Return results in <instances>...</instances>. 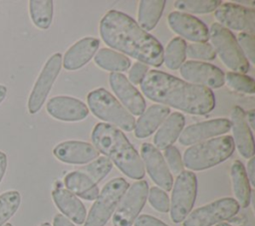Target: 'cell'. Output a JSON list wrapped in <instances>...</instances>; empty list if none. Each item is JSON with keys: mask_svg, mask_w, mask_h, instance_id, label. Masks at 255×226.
Instances as JSON below:
<instances>
[{"mask_svg": "<svg viewBox=\"0 0 255 226\" xmlns=\"http://www.w3.org/2000/svg\"><path fill=\"white\" fill-rule=\"evenodd\" d=\"M100 34L108 46L142 64L160 67L163 63V48L159 41L124 12L108 11L101 19Z\"/></svg>", "mask_w": 255, "mask_h": 226, "instance_id": "cell-1", "label": "cell"}, {"mask_svg": "<svg viewBox=\"0 0 255 226\" xmlns=\"http://www.w3.org/2000/svg\"><path fill=\"white\" fill-rule=\"evenodd\" d=\"M139 85L147 99L190 114H206L215 107V97L210 89L161 71H148Z\"/></svg>", "mask_w": 255, "mask_h": 226, "instance_id": "cell-2", "label": "cell"}, {"mask_svg": "<svg viewBox=\"0 0 255 226\" xmlns=\"http://www.w3.org/2000/svg\"><path fill=\"white\" fill-rule=\"evenodd\" d=\"M95 148L108 157L125 175L140 180L145 173L142 160L124 132L109 123H97L91 134Z\"/></svg>", "mask_w": 255, "mask_h": 226, "instance_id": "cell-3", "label": "cell"}, {"mask_svg": "<svg viewBox=\"0 0 255 226\" xmlns=\"http://www.w3.org/2000/svg\"><path fill=\"white\" fill-rule=\"evenodd\" d=\"M235 145L230 135L203 140L189 146L183 154V166L190 170H205L229 158Z\"/></svg>", "mask_w": 255, "mask_h": 226, "instance_id": "cell-4", "label": "cell"}, {"mask_svg": "<svg viewBox=\"0 0 255 226\" xmlns=\"http://www.w3.org/2000/svg\"><path fill=\"white\" fill-rule=\"evenodd\" d=\"M87 101L89 109L98 118L126 131L133 129L135 120L132 114L107 90L101 88L90 92Z\"/></svg>", "mask_w": 255, "mask_h": 226, "instance_id": "cell-5", "label": "cell"}, {"mask_svg": "<svg viewBox=\"0 0 255 226\" xmlns=\"http://www.w3.org/2000/svg\"><path fill=\"white\" fill-rule=\"evenodd\" d=\"M208 35L215 53L218 54L227 68L239 74H245L249 71V62L230 30L218 23H213L208 29Z\"/></svg>", "mask_w": 255, "mask_h": 226, "instance_id": "cell-6", "label": "cell"}, {"mask_svg": "<svg viewBox=\"0 0 255 226\" xmlns=\"http://www.w3.org/2000/svg\"><path fill=\"white\" fill-rule=\"evenodd\" d=\"M128 188V183L123 177L110 180L99 193L92 205L84 226H104L114 214L122 197Z\"/></svg>", "mask_w": 255, "mask_h": 226, "instance_id": "cell-7", "label": "cell"}, {"mask_svg": "<svg viewBox=\"0 0 255 226\" xmlns=\"http://www.w3.org/2000/svg\"><path fill=\"white\" fill-rule=\"evenodd\" d=\"M197 178L190 170L180 172L172 184L169 201L170 218L173 223L182 222L190 213L196 198Z\"/></svg>", "mask_w": 255, "mask_h": 226, "instance_id": "cell-8", "label": "cell"}, {"mask_svg": "<svg viewBox=\"0 0 255 226\" xmlns=\"http://www.w3.org/2000/svg\"><path fill=\"white\" fill-rule=\"evenodd\" d=\"M239 208L234 198H220L191 211L183 220L182 226H212L233 217Z\"/></svg>", "mask_w": 255, "mask_h": 226, "instance_id": "cell-9", "label": "cell"}, {"mask_svg": "<svg viewBox=\"0 0 255 226\" xmlns=\"http://www.w3.org/2000/svg\"><path fill=\"white\" fill-rule=\"evenodd\" d=\"M148 192L145 180H138L130 185L122 197L113 214L114 226H131L143 208Z\"/></svg>", "mask_w": 255, "mask_h": 226, "instance_id": "cell-10", "label": "cell"}, {"mask_svg": "<svg viewBox=\"0 0 255 226\" xmlns=\"http://www.w3.org/2000/svg\"><path fill=\"white\" fill-rule=\"evenodd\" d=\"M62 67V55L55 53L45 63L28 99V111L31 114L38 113L43 107L53 84Z\"/></svg>", "mask_w": 255, "mask_h": 226, "instance_id": "cell-11", "label": "cell"}, {"mask_svg": "<svg viewBox=\"0 0 255 226\" xmlns=\"http://www.w3.org/2000/svg\"><path fill=\"white\" fill-rule=\"evenodd\" d=\"M214 17L221 26L226 29L241 31L254 35L255 33V11L253 9L234 4H220L214 11Z\"/></svg>", "mask_w": 255, "mask_h": 226, "instance_id": "cell-12", "label": "cell"}, {"mask_svg": "<svg viewBox=\"0 0 255 226\" xmlns=\"http://www.w3.org/2000/svg\"><path fill=\"white\" fill-rule=\"evenodd\" d=\"M140 158L151 180L165 191L172 188L173 178L160 151L152 144L144 142L140 146Z\"/></svg>", "mask_w": 255, "mask_h": 226, "instance_id": "cell-13", "label": "cell"}, {"mask_svg": "<svg viewBox=\"0 0 255 226\" xmlns=\"http://www.w3.org/2000/svg\"><path fill=\"white\" fill-rule=\"evenodd\" d=\"M180 75L188 83L208 89H218L224 84V73L216 66L197 61H187L180 67Z\"/></svg>", "mask_w": 255, "mask_h": 226, "instance_id": "cell-14", "label": "cell"}, {"mask_svg": "<svg viewBox=\"0 0 255 226\" xmlns=\"http://www.w3.org/2000/svg\"><path fill=\"white\" fill-rule=\"evenodd\" d=\"M168 25L177 35L194 43H206L209 40L207 26L198 18L183 12L172 11L168 15Z\"/></svg>", "mask_w": 255, "mask_h": 226, "instance_id": "cell-15", "label": "cell"}, {"mask_svg": "<svg viewBox=\"0 0 255 226\" xmlns=\"http://www.w3.org/2000/svg\"><path fill=\"white\" fill-rule=\"evenodd\" d=\"M109 82L113 92L131 114L140 115L145 110V102L141 94L130 84L128 78L121 73H111Z\"/></svg>", "mask_w": 255, "mask_h": 226, "instance_id": "cell-16", "label": "cell"}, {"mask_svg": "<svg viewBox=\"0 0 255 226\" xmlns=\"http://www.w3.org/2000/svg\"><path fill=\"white\" fill-rule=\"evenodd\" d=\"M231 127L228 118H214L188 125L181 131L178 141L182 145H192L207 138L227 132Z\"/></svg>", "mask_w": 255, "mask_h": 226, "instance_id": "cell-17", "label": "cell"}, {"mask_svg": "<svg viewBox=\"0 0 255 226\" xmlns=\"http://www.w3.org/2000/svg\"><path fill=\"white\" fill-rule=\"evenodd\" d=\"M47 113L63 121H79L88 116L89 109L80 100L72 97L58 96L51 98L46 106Z\"/></svg>", "mask_w": 255, "mask_h": 226, "instance_id": "cell-18", "label": "cell"}, {"mask_svg": "<svg viewBox=\"0 0 255 226\" xmlns=\"http://www.w3.org/2000/svg\"><path fill=\"white\" fill-rule=\"evenodd\" d=\"M57 159L69 164H85L100 156V152L91 143L67 140L57 144L53 149Z\"/></svg>", "mask_w": 255, "mask_h": 226, "instance_id": "cell-19", "label": "cell"}, {"mask_svg": "<svg viewBox=\"0 0 255 226\" xmlns=\"http://www.w3.org/2000/svg\"><path fill=\"white\" fill-rule=\"evenodd\" d=\"M231 127L233 131V142L239 153L244 158L254 155V141L252 131L246 121L245 112L239 106H235L231 112Z\"/></svg>", "mask_w": 255, "mask_h": 226, "instance_id": "cell-20", "label": "cell"}, {"mask_svg": "<svg viewBox=\"0 0 255 226\" xmlns=\"http://www.w3.org/2000/svg\"><path fill=\"white\" fill-rule=\"evenodd\" d=\"M100 41L94 37H86L71 46L62 59L64 68L68 71H75L85 66L97 53Z\"/></svg>", "mask_w": 255, "mask_h": 226, "instance_id": "cell-21", "label": "cell"}, {"mask_svg": "<svg viewBox=\"0 0 255 226\" xmlns=\"http://www.w3.org/2000/svg\"><path fill=\"white\" fill-rule=\"evenodd\" d=\"M52 198L58 209L69 220L76 224H83L87 217V211L83 202L69 190L57 187L52 191Z\"/></svg>", "mask_w": 255, "mask_h": 226, "instance_id": "cell-22", "label": "cell"}, {"mask_svg": "<svg viewBox=\"0 0 255 226\" xmlns=\"http://www.w3.org/2000/svg\"><path fill=\"white\" fill-rule=\"evenodd\" d=\"M169 109L162 105H152L145 109L134 123L133 131L137 138H145L153 133L169 115Z\"/></svg>", "mask_w": 255, "mask_h": 226, "instance_id": "cell-23", "label": "cell"}, {"mask_svg": "<svg viewBox=\"0 0 255 226\" xmlns=\"http://www.w3.org/2000/svg\"><path fill=\"white\" fill-rule=\"evenodd\" d=\"M185 118L180 113H172L169 114L163 122L159 125L157 131L153 136V143L158 150H164L171 146L175 140L179 137Z\"/></svg>", "mask_w": 255, "mask_h": 226, "instance_id": "cell-24", "label": "cell"}, {"mask_svg": "<svg viewBox=\"0 0 255 226\" xmlns=\"http://www.w3.org/2000/svg\"><path fill=\"white\" fill-rule=\"evenodd\" d=\"M64 182L67 190L85 200L93 201L100 193L98 185L80 170L69 172L65 176Z\"/></svg>", "mask_w": 255, "mask_h": 226, "instance_id": "cell-25", "label": "cell"}, {"mask_svg": "<svg viewBox=\"0 0 255 226\" xmlns=\"http://www.w3.org/2000/svg\"><path fill=\"white\" fill-rule=\"evenodd\" d=\"M230 176L232 181L233 192L236 197L235 200L237 201L240 207H248L251 199V186L246 174V169L241 161L235 160L232 163Z\"/></svg>", "mask_w": 255, "mask_h": 226, "instance_id": "cell-26", "label": "cell"}, {"mask_svg": "<svg viewBox=\"0 0 255 226\" xmlns=\"http://www.w3.org/2000/svg\"><path fill=\"white\" fill-rule=\"evenodd\" d=\"M165 6L164 0H141L137 11L138 26L145 32L152 30L159 21Z\"/></svg>", "mask_w": 255, "mask_h": 226, "instance_id": "cell-27", "label": "cell"}, {"mask_svg": "<svg viewBox=\"0 0 255 226\" xmlns=\"http://www.w3.org/2000/svg\"><path fill=\"white\" fill-rule=\"evenodd\" d=\"M95 63L112 73L125 72L130 67V61L127 56L108 48H103L96 53Z\"/></svg>", "mask_w": 255, "mask_h": 226, "instance_id": "cell-28", "label": "cell"}, {"mask_svg": "<svg viewBox=\"0 0 255 226\" xmlns=\"http://www.w3.org/2000/svg\"><path fill=\"white\" fill-rule=\"evenodd\" d=\"M29 12L33 24L39 29L46 30L50 27L53 19V1L31 0L29 1Z\"/></svg>", "mask_w": 255, "mask_h": 226, "instance_id": "cell-29", "label": "cell"}, {"mask_svg": "<svg viewBox=\"0 0 255 226\" xmlns=\"http://www.w3.org/2000/svg\"><path fill=\"white\" fill-rule=\"evenodd\" d=\"M186 42L180 38H173L163 52V63L166 68L176 70L182 66L186 58Z\"/></svg>", "mask_w": 255, "mask_h": 226, "instance_id": "cell-30", "label": "cell"}, {"mask_svg": "<svg viewBox=\"0 0 255 226\" xmlns=\"http://www.w3.org/2000/svg\"><path fill=\"white\" fill-rule=\"evenodd\" d=\"M220 4L219 0H179L174 2V7L178 12L187 14H206L215 11Z\"/></svg>", "mask_w": 255, "mask_h": 226, "instance_id": "cell-31", "label": "cell"}, {"mask_svg": "<svg viewBox=\"0 0 255 226\" xmlns=\"http://www.w3.org/2000/svg\"><path fill=\"white\" fill-rule=\"evenodd\" d=\"M21 204V195L17 190H9L0 194V226L16 213Z\"/></svg>", "mask_w": 255, "mask_h": 226, "instance_id": "cell-32", "label": "cell"}, {"mask_svg": "<svg viewBox=\"0 0 255 226\" xmlns=\"http://www.w3.org/2000/svg\"><path fill=\"white\" fill-rule=\"evenodd\" d=\"M113 163L106 156H99L92 162L82 167L80 171L84 172L94 183L101 182L112 170Z\"/></svg>", "mask_w": 255, "mask_h": 226, "instance_id": "cell-33", "label": "cell"}, {"mask_svg": "<svg viewBox=\"0 0 255 226\" xmlns=\"http://www.w3.org/2000/svg\"><path fill=\"white\" fill-rule=\"evenodd\" d=\"M224 83H226L228 88L238 93L253 95L255 92L254 80L244 74L228 72L224 75Z\"/></svg>", "mask_w": 255, "mask_h": 226, "instance_id": "cell-34", "label": "cell"}, {"mask_svg": "<svg viewBox=\"0 0 255 226\" xmlns=\"http://www.w3.org/2000/svg\"><path fill=\"white\" fill-rule=\"evenodd\" d=\"M186 56L190 59L210 61L215 59L216 53L212 45L208 43H193L186 45Z\"/></svg>", "mask_w": 255, "mask_h": 226, "instance_id": "cell-35", "label": "cell"}, {"mask_svg": "<svg viewBox=\"0 0 255 226\" xmlns=\"http://www.w3.org/2000/svg\"><path fill=\"white\" fill-rule=\"evenodd\" d=\"M147 199L150 204L155 210L166 213L169 211V198L168 195L164 190L159 187L153 186L147 192Z\"/></svg>", "mask_w": 255, "mask_h": 226, "instance_id": "cell-36", "label": "cell"}, {"mask_svg": "<svg viewBox=\"0 0 255 226\" xmlns=\"http://www.w3.org/2000/svg\"><path fill=\"white\" fill-rule=\"evenodd\" d=\"M163 158L167 164L168 169L174 174H179L183 171V162L179 150L175 146H169L164 149Z\"/></svg>", "mask_w": 255, "mask_h": 226, "instance_id": "cell-37", "label": "cell"}, {"mask_svg": "<svg viewBox=\"0 0 255 226\" xmlns=\"http://www.w3.org/2000/svg\"><path fill=\"white\" fill-rule=\"evenodd\" d=\"M237 43L246 57L250 62H255V39L254 35L248 33H240L237 37Z\"/></svg>", "mask_w": 255, "mask_h": 226, "instance_id": "cell-38", "label": "cell"}, {"mask_svg": "<svg viewBox=\"0 0 255 226\" xmlns=\"http://www.w3.org/2000/svg\"><path fill=\"white\" fill-rule=\"evenodd\" d=\"M148 72V67L140 62L134 63L128 71V82L133 85H139Z\"/></svg>", "mask_w": 255, "mask_h": 226, "instance_id": "cell-39", "label": "cell"}, {"mask_svg": "<svg viewBox=\"0 0 255 226\" xmlns=\"http://www.w3.org/2000/svg\"><path fill=\"white\" fill-rule=\"evenodd\" d=\"M132 225L133 226H167L161 220L147 214H142L137 216Z\"/></svg>", "mask_w": 255, "mask_h": 226, "instance_id": "cell-40", "label": "cell"}, {"mask_svg": "<svg viewBox=\"0 0 255 226\" xmlns=\"http://www.w3.org/2000/svg\"><path fill=\"white\" fill-rule=\"evenodd\" d=\"M247 177L249 179L250 185H255V158L251 157L247 164V171H246Z\"/></svg>", "mask_w": 255, "mask_h": 226, "instance_id": "cell-41", "label": "cell"}, {"mask_svg": "<svg viewBox=\"0 0 255 226\" xmlns=\"http://www.w3.org/2000/svg\"><path fill=\"white\" fill-rule=\"evenodd\" d=\"M53 226H75L71 220H69L63 214H56L53 218Z\"/></svg>", "mask_w": 255, "mask_h": 226, "instance_id": "cell-42", "label": "cell"}, {"mask_svg": "<svg viewBox=\"0 0 255 226\" xmlns=\"http://www.w3.org/2000/svg\"><path fill=\"white\" fill-rule=\"evenodd\" d=\"M7 168V155L5 152L0 150V183L5 175Z\"/></svg>", "mask_w": 255, "mask_h": 226, "instance_id": "cell-43", "label": "cell"}, {"mask_svg": "<svg viewBox=\"0 0 255 226\" xmlns=\"http://www.w3.org/2000/svg\"><path fill=\"white\" fill-rule=\"evenodd\" d=\"M245 118H246V121L249 125V127H251V129H254L255 128V112L254 110H250L249 112H247V113H245Z\"/></svg>", "mask_w": 255, "mask_h": 226, "instance_id": "cell-44", "label": "cell"}, {"mask_svg": "<svg viewBox=\"0 0 255 226\" xmlns=\"http://www.w3.org/2000/svg\"><path fill=\"white\" fill-rule=\"evenodd\" d=\"M7 96V88L4 85L0 84V104L5 100Z\"/></svg>", "mask_w": 255, "mask_h": 226, "instance_id": "cell-45", "label": "cell"}, {"mask_svg": "<svg viewBox=\"0 0 255 226\" xmlns=\"http://www.w3.org/2000/svg\"><path fill=\"white\" fill-rule=\"evenodd\" d=\"M215 226H231V225H229V224H228V223H226V222H221V223L216 224Z\"/></svg>", "mask_w": 255, "mask_h": 226, "instance_id": "cell-46", "label": "cell"}, {"mask_svg": "<svg viewBox=\"0 0 255 226\" xmlns=\"http://www.w3.org/2000/svg\"><path fill=\"white\" fill-rule=\"evenodd\" d=\"M39 226H52L50 223H48V222H44V223H42L41 225H39Z\"/></svg>", "mask_w": 255, "mask_h": 226, "instance_id": "cell-47", "label": "cell"}, {"mask_svg": "<svg viewBox=\"0 0 255 226\" xmlns=\"http://www.w3.org/2000/svg\"><path fill=\"white\" fill-rule=\"evenodd\" d=\"M3 226H13L11 223H6L5 225H3Z\"/></svg>", "mask_w": 255, "mask_h": 226, "instance_id": "cell-48", "label": "cell"}]
</instances>
